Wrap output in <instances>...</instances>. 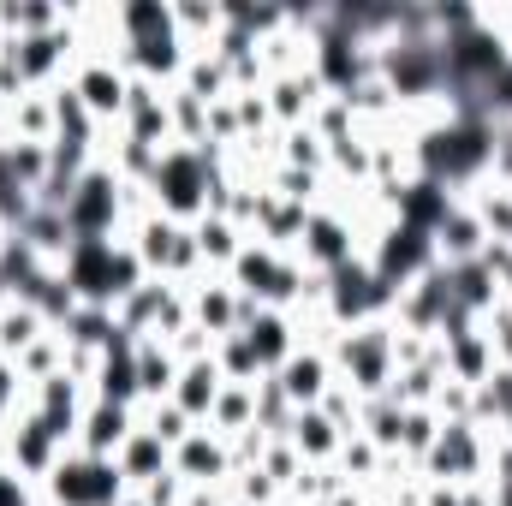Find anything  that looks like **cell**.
<instances>
[{
	"mask_svg": "<svg viewBox=\"0 0 512 506\" xmlns=\"http://www.w3.org/2000/svg\"><path fill=\"white\" fill-rule=\"evenodd\" d=\"M209 429L221 441H239L245 429H256V381H227L215 411H209Z\"/></svg>",
	"mask_w": 512,
	"mask_h": 506,
	"instance_id": "cell-20",
	"label": "cell"
},
{
	"mask_svg": "<svg viewBox=\"0 0 512 506\" xmlns=\"http://www.w3.org/2000/svg\"><path fill=\"white\" fill-rule=\"evenodd\" d=\"M316 411H322V417H328V423H334V429H340V435H358V417H364V399H358V393H352V381H328V393H322V405H316Z\"/></svg>",
	"mask_w": 512,
	"mask_h": 506,
	"instance_id": "cell-27",
	"label": "cell"
},
{
	"mask_svg": "<svg viewBox=\"0 0 512 506\" xmlns=\"http://www.w3.org/2000/svg\"><path fill=\"white\" fill-rule=\"evenodd\" d=\"M417 471L429 483H459V489L489 483V429H477V423H441V435H435V447L423 453Z\"/></svg>",
	"mask_w": 512,
	"mask_h": 506,
	"instance_id": "cell-5",
	"label": "cell"
},
{
	"mask_svg": "<svg viewBox=\"0 0 512 506\" xmlns=\"http://www.w3.org/2000/svg\"><path fill=\"white\" fill-rule=\"evenodd\" d=\"M60 274H66L78 304H102V310H120L131 292L149 280V268L137 262L126 233H114V239H72Z\"/></svg>",
	"mask_w": 512,
	"mask_h": 506,
	"instance_id": "cell-1",
	"label": "cell"
},
{
	"mask_svg": "<svg viewBox=\"0 0 512 506\" xmlns=\"http://www.w3.org/2000/svg\"><path fill=\"white\" fill-rule=\"evenodd\" d=\"M191 239H197V256H203V268H209V274H227V268H233V256L245 251V239H251V233H239L227 215H203V221L191 227Z\"/></svg>",
	"mask_w": 512,
	"mask_h": 506,
	"instance_id": "cell-19",
	"label": "cell"
},
{
	"mask_svg": "<svg viewBox=\"0 0 512 506\" xmlns=\"http://www.w3.org/2000/svg\"><path fill=\"white\" fill-rule=\"evenodd\" d=\"M221 155H227V149H215V143H203V149L167 143L161 161H155V173H149V185H143L149 203H155L167 221L197 227V221L209 215V191H215V179H221Z\"/></svg>",
	"mask_w": 512,
	"mask_h": 506,
	"instance_id": "cell-2",
	"label": "cell"
},
{
	"mask_svg": "<svg viewBox=\"0 0 512 506\" xmlns=\"http://www.w3.org/2000/svg\"><path fill=\"white\" fill-rule=\"evenodd\" d=\"M221 364L215 358H203V364H179V381H173V405L185 411V417H197V423H209V411H215V399H221Z\"/></svg>",
	"mask_w": 512,
	"mask_h": 506,
	"instance_id": "cell-16",
	"label": "cell"
},
{
	"mask_svg": "<svg viewBox=\"0 0 512 506\" xmlns=\"http://www.w3.org/2000/svg\"><path fill=\"white\" fill-rule=\"evenodd\" d=\"M90 393H96V399H108V405H131V411H137V340H131L126 328H120V334H114V346L102 352Z\"/></svg>",
	"mask_w": 512,
	"mask_h": 506,
	"instance_id": "cell-11",
	"label": "cell"
},
{
	"mask_svg": "<svg viewBox=\"0 0 512 506\" xmlns=\"http://www.w3.org/2000/svg\"><path fill=\"white\" fill-rule=\"evenodd\" d=\"M328 358H334V376L352 381L358 399H376L393 387V322H364V328H340L328 340Z\"/></svg>",
	"mask_w": 512,
	"mask_h": 506,
	"instance_id": "cell-3",
	"label": "cell"
},
{
	"mask_svg": "<svg viewBox=\"0 0 512 506\" xmlns=\"http://www.w3.org/2000/svg\"><path fill=\"white\" fill-rule=\"evenodd\" d=\"M42 334H54V328H48L30 304H18V298H12V304L0 310V358H6V364H18V358H24Z\"/></svg>",
	"mask_w": 512,
	"mask_h": 506,
	"instance_id": "cell-21",
	"label": "cell"
},
{
	"mask_svg": "<svg viewBox=\"0 0 512 506\" xmlns=\"http://www.w3.org/2000/svg\"><path fill=\"white\" fill-rule=\"evenodd\" d=\"M48 149L54 143H6V173H12V185H24L30 197L42 191V179H48Z\"/></svg>",
	"mask_w": 512,
	"mask_h": 506,
	"instance_id": "cell-23",
	"label": "cell"
},
{
	"mask_svg": "<svg viewBox=\"0 0 512 506\" xmlns=\"http://www.w3.org/2000/svg\"><path fill=\"white\" fill-rule=\"evenodd\" d=\"M167 120H173V143H191V149H203L209 143V102H197L191 90H167Z\"/></svg>",
	"mask_w": 512,
	"mask_h": 506,
	"instance_id": "cell-22",
	"label": "cell"
},
{
	"mask_svg": "<svg viewBox=\"0 0 512 506\" xmlns=\"http://www.w3.org/2000/svg\"><path fill=\"white\" fill-rule=\"evenodd\" d=\"M36 495H42V506H120L131 495V483L120 477L114 459H96V453L66 447L60 465L48 471V483Z\"/></svg>",
	"mask_w": 512,
	"mask_h": 506,
	"instance_id": "cell-4",
	"label": "cell"
},
{
	"mask_svg": "<svg viewBox=\"0 0 512 506\" xmlns=\"http://www.w3.org/2000/svg\"><path fill=\"white\" fill-rule=\"evenodd\" d=\"M483 245H489V227H483V221H477V209L459 197V203H453V215L435 227V262H447V268L477 262V256H483Z\"/></svg>",
	"mask_w": 512,
	"mask_h": 506,
	"instance_id": "cell-12",
	"label": "cell"
},
{
	"mask_svg": "<svg viewBox=\"0 0 512 506\" xmlns=\"http://www.w3.org/2000/svg\"><path fill=\"white\" fill-rule=\"evenodd\" d=\"M245 340H251L256 364H262V376H274V370H280V364L298 352V322H292L286 310H268V304H262V316L245 328Z\"/></svg>",
	"mask_w": 512,
	"mask_h": 506,
	"instance_id": "cell-14",
	"label": "cell"
},
{
	"mask_svg": "<svg viewBox=\"0 0 512 506\" xmlns=\"http://www.w3.org/2000/svg\"><path fill=\"white\" fill-rule=\"evenodd\" d=\"M137 423H143L149 435H161L167 447H179V441H185V435L197 429V417H185V411H179L173 399H155V405H137Z\"/></svg>",
	"mask_w": 512,
	"mask_h": 506,
	"instance_id": "cell-26",
	"label": "cell"
},
{
	"mask_svg": "<svg viewBox=\"0 0 512 506\" xmlns=\"http://www.w3.org/2000/svg\"><path fill=\"white\" fill-rule=\"evenodd\" d=\"M114 465H120V477H126L131 495H137V489H149L155 477H167V471H173V447H167L161 435H149V429L137 423V429L126 435V447L114 453Z\"/></svg>",
	"mask_w": 512,
	"mask_h": 506,
	"instance_id": "cell-13",
	"label": "cell"
},
{
	"mask_svg": "<svg viewBox=\"0 0 512 506\" xmlns=\"http://www.w3.org/2000/svg\"><path fill=\"white\" fill-rule=\"evenodd\" d=\"M280 393L292 399V411H310V405H322V393H328V381H334V358H328V346H298L280 370Z\"/></svg>",
	"mask_w": 512,
	"mask_h": 506,
	"instance_id": "cell-8",
	"label": "cell"
},
{
	"mask_svg": "<svg viewBox=\"0 0 512 506\" xmlns=\"http://www.w3.org/2000/svg\"><path fill=\"white\" fill-rule=\"evenodd\" d=\"M286 441H292V453L304 459V465H334L340 459V429L310 405V411H292V423H286Z\"/></svg>",
	"mask_w": 512,
	"mask_h": 506,
	"instance_id": "cell-15",
	"label": "cell"
},
{
	"mask_svg": "<svg viewBox=\"0 0 512 506\" xmlns=\"http://www.w3.org/2000/svg\"><path fill=\"white\" fill-rule=\"evenodd\" d=\"M137 429V411L131 405H108V399H96L90 393V405H84V423H78V453H96V459H114L120 447H126V435Z\"/></svg>",
	"mask_w": 512,
	"mask_h": 506,
	"instance_id": "cell-10",
	"label": "cell"
},
{
	"mask_svg": "<svg viewBox=\"0 0 512 506\" xmlns=\"http://www.w3.org/2000/svg\"><path fill=\"white\" fill-rule=\"evenodd\" d=\"M280 161H286V167H304V173H322V179H328V143H322L310 126L280 131Z\"/></svg>",
	"mask_w": 512,
	"mask_h": 506,
	"instance_id": "cell-24",
	"label": "cell"
},
{
	"mask_svg": "<svg viewBox=\"0 0 512 506\" xmlns=\"http://www.w3.org/2000/svg\"><path fill=\"white\" fill-rule=\"evenodd\" d=\"M120 506H143V501H137V495H126V501H120Z\"/></svg>",
	"mask_w": 512,
	"mask_h": 506,
	"instance_id": "cell-31",
	"label": "cell"
},
{
	"mask_svg": "<svg viewBox=\"0 0 512 506\" xmlns=\"http://www.w3.org/2000/svg\"><path fill=\"white\" fill-rule=\"evenodd\" d=\"M66 84H72V96L90 108L96 126H120L126 96H131V72L120 60H108V54H78V66H72Z\"/></svg>",
	"mask_w": 512,
	"mask_h": 506,
	"instance_id": "cell-6",
	"label": "cell"
},
{
	"mask_svg": "<svg viewBox=\"0 0 512 506\" xmlns=\"http://www.w3.org/2000/svg\"><path fill=\"white\" fill-rule=\"evenodd\" d=\"M0 120L12 131V143H54V102H48V90H24L18 102L0 108Z\"/></svg>",
	"mask_w": 512,
	"mask_h": 506,
	"instance_id": "cell-18",
	"label": "cell"
},
{
	"mask_svg": "<svg viewBox=\"0 0 512 506\" xmlns=\"http://www.w3.org/2000/svg\"><path fill=\"white\" fill-rule=\"evenodd\" d=\"M215 364H221V376H227V381H256V376H262V364H256V352H251V340H245V334L215 340Z\"/></svg>",
	"mask_w": 512,
	"mask_h": 506,
	"instance_id": "cell-28",
	"label": "cell"
},
{
	"mask_svg": "<svg viewBox=\"0 0 512 506\" xmlns=\"http://www.w3.org/2000/svg\"><path fill=\"white\" fill-rule=\"evenodd\" d=\"M489 179L512 191V120H507V126H495V149H489Z\"/></svg>",
	"mask_w": 512,
	"mask_h": 506,
	"instance_id": "cell-30",
	"label": "cell"
},
{
	"mask_svg": "<svg viewBox=\"0 0 512 506\" xmlns=\"http://www.w3.org/2000/svg\"><path fill=\"white\" fill-rule=\"evenodd\" d=\"M24 405H30V381L18 376V364L0 358V423H12Z\"/></svg>",
	"mask_w": 512,
	"mask_h": 506,
	"instance_id": "cell-29",
	"label": "cell"
},
{
	"mask_svg": "<svg viewBox=\"0 0 512 506\" xmlns=\"http://www.w3.org/2000/svg\"><path fill=\"white\" fill-rule=\"evenodd\" d=\"M435 435H441V417H435L429 405L405 411V423H399V459H405V465H423V453L435 447Z\"/></svg>",
	"mask_w": 512,
	"mask_h": 506,
	"instance_id": "cell-25",
	"label": "cell"
},
{
	"mask_svg": "<svg viewBox=\"0 0 512 506\" xmlns=\"http://www.w3.org/2000/svg\"><path fill=\"white\" fill-rule=\"evenodd\" d=\"M173 381H179V358L167 352V340H137V405L173 399Z\"/></svg>",
	"mask_w": 512,
	"mask_h": 506,
	"instance_id": "cell-17",
	"label": "cell"
},
{
	"mask_svg": "<svg viewBox=\"0 0 512 506\" xmlns=\"http://www.w3.org/2000/svg\"><path fill=\"white\" fill-rule=\"evenodd\" d=\"M173 477L185 483V489H209V483H233V447L209 429V423H197L179 447H173Z\"/></svg>",
	"mask_w": 512,
	"mask_h": 506,
	"instance_id": "cell-7",
	"label": "cell"
},
{
	"mask_svg": "<svg viewBox=\"0 0 512 506\" xmlns=\"http://www.w3.org/2000/svg\"><path fill=\"white\" fill-rule=\"evenodd\" d=\"M185 292H191V322H197L209 340L239 334V286H233L227 274H203V280H191Z\"/></svg>",
	"mask_w": 512,
	"mask_h": 506,
	"instance_id": "cell-9",
	"label": "cell"
}]
</instances>
